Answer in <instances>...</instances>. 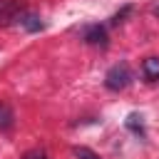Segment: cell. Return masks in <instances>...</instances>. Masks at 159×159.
<instances>
[{"mask_svg":"<svg viewBox=\"0 0 159 159\" xmlns=\"http://www.w3.org/2000/svg\"><path fill=\"white\" fill-rule=\"evenodd\" d=\"M22 159H50V157H47L45 149H30V152L22 154Z\"/></svg>","mask_w":159,"mask_h":159,"instance_id":"obj_10","label":"cell"},{"mask_svg":"<svg viewBox=\"0 0 159 159\" xmlns=\"http://www.w3.org/2000/svg\"><path fill=\"white\" fill-rule=\"evenodd\" d=\"M129 12H132V5H124V7H122V10L117 12V15H112V20H109V25H119V22H124V17H127Z\"/></svg>","mask_w":159,"mask_h":159,"instance_id":"obj_9","label":"cell"},{"mask_svg":"<svg viewBox=\"0 0 159 159\" xmlns=\"http://www.w3.org/2000/svg\"><path fill=\"white\" fill-rule=\"evenodd\" d=\"M142 75H144L147 82L159 80V57H147V60L142 62Z\"/></svg>","mask_w":159,"mask_h":159,"instance_id":"obj_5","label":"cell"},{"mask_svg":"<svg viewBox=\"0 0 159 159\" xmlns=\"http://www.w3.org/2000/svg\"><path fill=\"white\" fill-rule=\"evenodd\" d=\"M25 12V0H0V25H12Z\"/></svg>","mask_w":159,"mask_h":159,"instance_id":"obj_2","label":"cell"},{"mask_svg":"<svg viewBox=\"0 0 159 159\" xmlns=\"http://www.w3.org/2000/svg\"><path fill=\"white\" fill-rule=\"evenodd\" d=\"M84 42L87 45H99V47H107V32L102 25H92L84 30Z\"/></svg>","mask_w":159,"mask_h":159,"instance_id":"obj_4","label":"cell"},{"mask_svg":"<svg viewBox=\"0 0 159 159\" xmlns=\"http://www.w3.org/2000/svg\"><path fill=\"white\" fill-rule=\"evenodd\" d=\"M129 82H132V70H129L127 62L112 65V67L107 70V75H104V87L112 89V92H119V89L129 87Z\"/></svg>","mask_w":159,"mask_h":159,"instance_id":"obj_1","label":"cell"},{"mask_svg":"<svg viewBox=\"0 0 159 159\" xmlns=\"http://www.w3.org/2000/svg\"><path fill=\"white\" fill-rule=\"evenodd\" d=\"M72 154H75L77 159H99V154H94L89 147H75Z\"/></svg>","mask_w":159,"mask_h":159,"instance_id":"obj_8","label":"cell"},{"mask_svg":"<svg viewBox=\"0 0 159 159\" xmlns=\"http://www.w3.org/2000/svg\"><path fill=\"white\" fill-rule=\"evenodd\" d=\"M12 109L7 104H0V129H10L12 127Z\"/></svg>","mask_w":159,"mask_h":159,"instance_id":"obj_7","label":"cell"},{"mask_svg":"<svg viewBox=\"0 0 159 159\" xmlns=\"http://www.w3.org/2000/svg\"><path fill=\"white\" fill-rule=\"evenodd\" d=\"M152 12H154V15H157V17H159V5H157V7H154V10H152Z\"/></svg>","mask_w":159,"mask_h":159,"instance_id":"obj_11","label":"cell"},{"mask_svg":"<svg viewBox=\"0 0 159 159\" xmlns=\"http://www.w3.org/2000/svg\"><path fill=\"white\" fill-rule=\"evenodd\" d=\"M127 127H129L134 134H144V122H142V117H139L137 112H132V114L127 117Z\"/></svg>","mask_w":159,"mask_h":159,"instance_id":"obj_6","label":"cell"},{"mask_svg":"<svg viewBox=\"0 0 159 159\" xmlns=\"http://www.w3.org/2000/svg\"><path fill=\"white\" fill-rule=\"evenodd\" d=\"M25 32H37V30H42V20H40V15H35V12H22L17 20H15Z\"/></svg>","mask_w":159,"mask_h":159,"instance_id":"obj_3","label":"cell"}]
</instances>
